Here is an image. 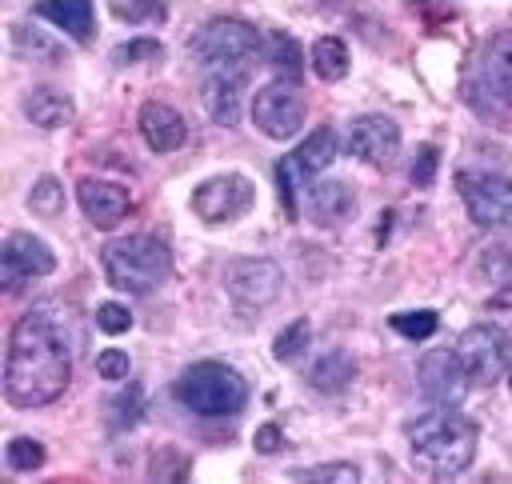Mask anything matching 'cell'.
Instances as JSON below:
<instances>
[{"instance_id": "34", "label": "cell", "mask_w": 512, "mask_h": 484, "mask_svg": "<svg viewBox=\"0 0 512 484\" xmlns=\"http://www.w3.org/2000/svg\"><path fill=\"white\" fill-rule=\"evenodd\" d=\"M436 168H440V148H436V144H420L408 180H412L416 188H428V184L436 180Z\"/></svg>"}, {"instance_id": "1", "label": "cell", "mask_w": 512, "mask_h": 484, "mask_svg": "<svg viewBox=\"0 0 512 484\" xmlns=\"http://www.w3.org/2000/svg\"><path fill=\"white\" fill-rule=\"evenodd\" d=\"M72 380V336L56 304L28 308L8 336L4 356V396L16 408L52 404Z\"/></svg>"}, {"instance_id": "37", "label": "cell", "mask_w": 512, "mask_h": 484, "mask_svg": "<svg viewBox=\"0 0 512 484\" xmlns=\"http://www.w3.org/2000/svg\"><path fill=\"white\" fill-rule=\"evenodd\" d=\"M128 368H132V360H128L124 348H104V352L96 356L100 380H128Z\"/></svg>"}, {"instance_id": "24", "label": "cell", "mask_w": 512, "mask_h": 484, "mask_svg": "<svg viewBox=\"0 0 512 484\" xmlns=\"http://www.w3.org/2000/svg\"><path fill=\"white\" fill-rule=\"evenodd\" d=\"M12 52L20 60H44V64H56L64 56V48L48 32H40L32 24H12Z\"/></svg>"}, {"instance_id": "4", "label": "cell", "mask_w": 512, "mask_h": 484, "mask_svg": "<svg viewBox=\"0 0 512 484\" xmlns=\"http://www.w3.org/2000/svg\"><path fill=\"white\" fill-rule=\"evenodd\" d=\"M176 400L196 416H236L248 404V380L220 360H196L176 380Z\"/></svg>"}, {"instance_id": "11", "label": "cell", "mask_w": 512, "mask_h": 484, "mask_svg": "<svg viewBox=\"0 0 512 484\" xmlns=\"http://www.w3.org/2000/svg\"><path fill=\"white\" fill-rule=\"evenodd\" d=\"M284 288V272L268 256H244L224 268V292L240 308H268Z\"/></svg>"}, {"instance_id": "17", "label": "cell", "mask_w": 512, "mask_h": 484, "mask_svg": "<svg viewBox=\"0 0 512 484\" xmlns=\"http://www.w3.org/2000/svg\"><path fill=\"white\" fill-rule=\"evenodd\" d=\"M240 96H244V68H212L200 84L204 112L220 128H232L240 120Z\"/></svg>"}, {"instance_id": "5", "label": "cell", "mask_w": 512, "mask_h": 484, "mask_svg": "<svg viewBox=\"0 0 512 484\" xmlns=\"http://www.w3.org/2000/svg\"><path fill=\"white\" fill-rule=\"evenodd\" d=\"M260 48H264L260 28H252L240 16H216L188 40V52L204 72H212V68H244Z\"/></svg>"}, {"instance_id": "8", "label": "cell", "mask_w": 512, "mask_h": 484, "mask_svg": "<svg viewBox=\"0 0 512 484\" xmlns=\"http://www.w3.org/2000/svg\"><path fill=\"white\" fill-rule=\"evenodd\" d=\"M308 104L296 88V80H272L252 96V120L268 140H292L304 128Z\"/></svg>"}, {"instance_id": "28", "label": "cell", "mask_w": 512, "mask_h": 484, "mask_svg": "<svg viewBox=\"0 0 512 484\" xmlns=\"http://www.w3.org/2000/svg\"><path fill=\"white\" fill-rule=\"evenodd\" d=\"M388 328L400 332L404 340H428L436 328H440V316L432 308H416V312H392L388 316Z\"/></svg>"}, {"instance_id": "35", "label": "cell", "mask_w": 512, "mask_h": 484, "mask_svg": "<svg viewBox=\"0 0 512 484\" xmlns=\"http://www.w3.org/2000/svg\"><path fill=\"white\" fill-rule=\"evenodd\" d=\"M148 476H152V480H184V476H188V460L176 456V448H160V452L152 456Z\"/></svg>"}, {"instance_id": "29", "label": "cell", "mask_w": 512, "mask_h": 484, "mask_svg": "<svg viewBox=\"0 0 512 484\" xmlns=\"http://www.w3.org/2000/svg\"><path fill=\"white\" fill-rule=\"evenodd\" d=\"M60 208H64L60 180L56 176H40L32 184V192H28V212H36V216H60Z\"/></svg>"}, {"instance_id": "21", "label": "cell", "mask_w": 512, "mask_h": 484, "mask_svg": "<svg viewBox=\"0 0 512 484\" xmlns=\"http://www.w3.org/2000/svg\"><path fill=\"white\" fill-rule=\"evenodd\" d=\"M24 116H28L36 128L52 132V128H64V124L76 116V104H72L68 92H60V88H52V84H40V88H32V92L24 96Z\"/></svg>"}, {"instance_id": "26", "label": "cell", "mask_w": 512, "mask_h": 484, "mask_svg": "<svg viewBox=\"0 0 512 484\" xmlns=\"http://www.w3.org/2000/svg\"><path fill=\"white\" fill-rule=\"evenodd\" d=\"M308 344H312V324L300 316V320H292L288 328L276 332V340H272V356H276L280 364H292V360H300V356L308 352Z\"/></svg>"}, {"instance_id": "20", "label": "cell", "mask_w": 512, "mask_h": 484, "mask_svg": "<svg viewBox=\"0 0 512 484\" xmlns=\"http://www.w3.org/2000/svg\"><path fill=\"white\" fill-rule=\"evenodd\" d=\"M32 16L56 24L60 32H68L72 40H92L96 28V8L92 0H32Z\"/></svg>"}, {"instance_id": "19", "label": "cell", "mask_w": 512, "mask_h": 484, "mask_svg": "<svg viewBox=\"0 0 512 484\" xmlns=\"http://www.w3.org/2000/svg\"><path fill=\"white\" fill-rule=\"evenodd\" d=\"M352 212H356L352 184H344V180H316L308 188V216H312V224L332 228V224H344Z\"/></svg>"}, {"instance_id": "13", "label": "cell", "mask_w": 512, "mask_h": 484, "mask_svg": "<svg viewBox=\"0 0 512 484\" xmlns=\"http://www.w3.org/2000/svg\"><path fill=\"white\" fill-rule=\"evenodd\" d=\"M348 152L364 164H392L396 152H400V124L384 112H368V116H356L352 120V132H348Z\"/></svg>"}, {"instance_id": "12", "label": "cell", "mask_w": 512, "mask_h": 484, "mask_svg": "<svg viewBox=\"0 0 512 484\" xmlns=\"http://www.w3.org/2000/svg\"><path fill=\"white\" fill-rule=\"evenodd\" d=\"M56 268V256L44 240H36L32 232H12L4 240V260H0V280L4 292H20L28 280L48 276Z\"/></svg>"}, {"instance_id": "9", "label": "cell", "mask_w": 512, "mask_h": 484, "mask_svg": "<svg viewBox=\"0 0 512 484\" xmlns=\"http://www.w3.org/2000/svg\"><path fill=\"white\" fill-rule=\"evenodd\" d=\"M256 204V184L240 172H224V176H208L204 184H196L192 192V212L204 224H236L248 208Z\"/></svg>"}, {"instance_id": "33", "label": "cell", "mask_w": 512, "mask_h": 484, "mask_svg": "<svg viewBox=\"0 0 512 484\" xmlns=\"http://www.w3.org/2000/svg\"><path fill=\"white\" fill-rule=\"evenodd\" d=\"M140 412H144V388L140 384H132V388H124L116 400H112V428H132L136 420H140Z\"/></svg>"}, {"instance_id": "40", "label": "cell", "mask_w": 512, "mask_h": 484, "mask_svg": "<svg viewBox=\"0 0 512 484\" xmlns=\"http://www.w3.org/2000/svg\"><path fill=\"white\" fill-rule=\"evenodd\" d=\"M508 384H512V368H508Z\"/></svg>"}, {"instance_id": "7", "label": "cell", "mask_w": 512, "mask_h": 484, "mask_svg": "<svg viewBox=\"0 0 512 484\" xmlns=\"http://www.w3.org/2000/svg\"><path fill=\"white\" fill-rule=\"evenodd\" d=\"M452 352H456V360H460V368H464V376H468L472 388H488L512 364V344H508L504 328H496V324H472V328H464Z\"/></svg>"}, {"instance_id": "14", "label": "cell", "mask_w": 512, "mask_h": 484, "mask_svg": "<svg viewBox=\"0 0 512 484\" xmlns=\"http://www.w3.org/2000/svg\"><path fill=\"white\" fill-rule=\"evenodd\" d=\"M416 376H420V392H424L432 404H460V400L468 396V388H472L452 348H432V352L420 360Z\"/></svg>"}, {"instance_id": "31", "label": "cell", "mask_w": 512, "mask_h": 484, "mask_svg": "<svg viewBox=\"0 0 512 484\" xmlns=\"http://www.w3.org/2000/svg\"><path fill=\"white\" fill-rule=\"evenodd\" d=\"M152 60H164V44L152 40V36H136V40H124L120 48H112V64H152Z\"/></svg>"}, {"instance_id": "27", "label": "cell", "mask_w": 512, "mask_h": 484, "mask_svg": "<svg viewBox=\"0 0 512 484\" xmlns=\"http://www.w3.org/2000/svg\"><path fill=\"white\" fill-rule=\"evenodd\" d=\"M108 8L124 24H164L168 20V0H108Z\"/></svg>"}, {"instance_id": "3", "label": "cell", "mask_w": 512, "mask_h": 484, "mask_svg": "<svg viewBox=\"0 0 512 484\" xmlns=\"http://www.w3.org/2000/svg\"><path fill=\"white\" fill-rule=\"evenodd\" d=\"M100 264H104L108 284L116 292H132V296H148L172 276L168 244L160 236H148V232H132V236L108 240L100 248Z\"/></svg>"}, {"instance_id": "2", "label": "cell", "mask_w": 512, "mask_h": 484, "mask_svg": "<svg viewBox=\"0 0 512 484\" xmlns=\"http://www.w3.org/2000/svg\"><path fill=\"white\" fill-rule=\"evenodd\" d=\"M476 444H480V428L472 416L456 412V404H436L408 424L412 460L440 480L460 476L476 460Z\"/></svg>"}, {"instance_id": "30", "label": "cell", "mask_w": 512, "mask_h": 484, "mask_svg": "<svg viewBox=\"0 0 512 484\" xmlns=\"http://www.w3.org/2000/svg\"><path fill=\"white\" fill-rule=\"evenodd\" d=\"M292 480H312V484H356L360 480V468L348 464V460H336V464H316V468H296L288 472Z\"/></svg>"}, {"instance_id": "15", "label": "cell", "mask_w": 512, "mask_h": 484, "mask_svg": "<svg viewBox=\"0 0 512 484\" xmlns=\"http://www.w3.org/2000/svg\"><path fill=\"white\" fill-rule=\"evenodd\" d=\"M76 204L88 216V224H96V228H116L132 212L128 188L116 180H104V176H84L76 184Z\"/></svg>"}, {"instance_id": "36", "label": "cell", "mask_w": 512, "mask_h": 484, "mask_svg": "<svg viewBox=\"0 0 512 484\" xmlns=\"http://www.w3.org/2000/svg\"><path fill=\"white\" fill-rule=\"evenodd\" d=\"M96 328L108 332V336H120V332L132 328V312H128L124 304H116V300H104V304L96 308Z\"/></svg>"}, {"instance_id": "18", "label": "cell", "mask_w": 512, "mask_h": 484, "mask_svg": "<svg viewBox=\"0 0 512 484\" xmlns=\"http://www.w3.org/2000/svg\"><path fill=\"white\" fill-rule=\"evenodd\" d=\"M136 128H140V136H144V144L152 152H176L188 140L184 116L172 104H164V100H144L140 116H136Z\"/></svg>"}, {"instance_id": "10", "label": "cell", "mask_w": 512, "mask_h": 484, "mask_svg": "<svg viewBox=\"0 0 512 484\" xmlns=\"http://www.w3.org/2000/svg\"><path fill=\"white\" fill-rule=\"evenodd\" d=\"M456 192L480 228H512V180L496 172H460Z\"/></svg>"}, {"instance_id": "32", "label": "cell", "mask_w": 512, "mask_h": 484, "mask_svg": "<svg viewBox=\"0 0 512 484\" xmlns=\"http://www.w3.org/2000/svg\"><path fill=\"white\" fill-rule=\"evenodd\" d=\"M44 464V444L32 436H12L8 440V468L12 472H36Z\"/></svg>"}, {"instance_id": "38", "label": "cell", "mask_w": 512, "mask_h": 484, "mask_svg": "<svg viewBox=\"0 0 512 484\" xmlns=\"http://www.w3.org/2000/svg\"><path fill=\"white\" fill-rule=\"evenodd\" d=\"M252 448H256L260 456H276V452L284 448V432H280V424H260L256 436H252Z\"/></svg>"}, {"instance_id": "22", "label": "cell", "mask_w": 512, "mask_h": 484, "mask_svg": "<svg viewBox=\"0 0 512 484\" xmlns=\"http://www.w3.org/2000/svg\"><path fill=\"white\" fill-rule=\"evenodd\" d=\"M352 380H356V360H352L344 348H328V352L316 356L312 368H308V384H312L316 392H324V396L344 392Z\"/></svg>"}, {"instance_id": "23", "label": "cell", "mask_w": 512, "mask_h": 484, "mask_svg": "<svg viewBox=\"0 0 512 484\" xmlns=\"http://www.w3.org/2000/svg\"><path fill=\"white\" fill-rule=\"evenodd\" d=\"M348 68H352V60H348V44H344L340 36H316V40H312V72H316L324 84L344 80Z\"/></svg>"}, {"instance_id": "6", "label": "cell", "mask_w": 512, "mask_h": 484, "mask_svg": "<svg viewBox=\"0 0 512 484\" xmlns=\"http://www.w3.org/2000/svg\"><path fill=\"white\" fill-rule=\"evenodd\" d=\"M336 152H340L336 132H332L328 124H320V128H316V132H308V136H304L288 156H280V160H276V188H280V204H284V212H288L292 220H296V196L320 180V172L336 160Z\"/></svg>"}, {"instance_id": "25", "label": "cell", "mask_w": 512, "mask_h": 484, "mask_svg": "<svg viewBox=\"0 0 512 484\" xmlns=\"http://www.w3.org/2000/svg\"><path fill=\"white\" fill-rule=\"evenodd\" d=\"M264 56H268V64L276 68L280 80H300L304 60H300L296 36H288V32H268V36H264Z\"/></svg>"}, {"instance_id": "39", "label": "cell", "mask_w": 512, "mask_h": 484, "mask_svg": "<svg viewBox=\"0 0 512 484\" xmlns=\"http://www.w3.org/2000/svg\"><path fill=\"white\" fill-rule=\"evenodd\" d=\"M488 308H512V276H508V280H500V292L488 300Z\"/></svg>"}, {"instance_id": "16", "label": "cell", "mask_w": 512, "mask_h": 484, "mask_svg": "<svg viewBox=\"0 0 512 484\" xmlns=\"http://www.w3.org/2000/svg\"><path fill=\"white\" fill-rule=\"evenodd\" d=\"M476 80L484 88V96L500 108H512V32H496L488 36L480 64H476Z\"/></svg>"}]
</instances>
